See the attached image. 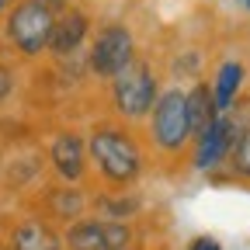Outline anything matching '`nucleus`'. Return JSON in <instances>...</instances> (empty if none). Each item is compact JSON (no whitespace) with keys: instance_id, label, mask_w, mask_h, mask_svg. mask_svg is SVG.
<instances>
[{"instance_id":"obj_12","label":"nucleus","mask_w":250,"mask_h":250,"mask_svg":"<svg viewBox=\"0 0 250 250\" xmlns=\"http://www.w3.org/2000/svg\"><path fill=\"white\" fill-rule=\"evenodd\" d=\"M49 212L70 226V223H77V219H83L87 195L80 191L77 184H62V188H56V191H49Z\"/></svg>"},{"instance_id":"obj_13","label":"nucleus","mask_w":250,"mask_h":250,"mask_svg":"<svg viewBox=\"0 0 250 250\" xmlns=\"http://www.w3.org/2000/svg\"><path fill=\"white\" fill-rule=\"evenodd\" d=\"M94 205H98L101 219H111V223H125V219H132L143 208V202L136 195H129L125 188H115V195H98Z\"/></svg>"},{"instance_id":"obj_11","label":"nucleus","mask_w":250,"mask_h":250,"mask_svg":"<svg viewBox=\"0 0 250 250\" xmlns=\"http://www.w3.org/2000/svg\"><path fill=\"white\" fill-rule=\"evenodd\" d=\"M188 118H191V139L195 136H202L208 125L219 118V111H215V101H212V87L208 83H195L191 90H188Z\"/></svg>"},{"instance_id":"obj_18","label":"nucleus","mask_w":250,"mask_h":250,"mask_svg":"<svg viewBox=\"0 0 250 250\" xmlns=\"http://www.w3.org/2000/svg\"><path fill=\"white\" fill-rule=\"evenodd\" d=\"M14 4H18V0H0V14H7V11H11Z\"/></svg>"},{"instance_id":"obj_6","label":"nucleus","mask_w":250,"mask_h":250,"mask_svg":"<svg viewBox=\"0 0 250 250\" xmlns=\"http://www.w3.org/2000/svg\"><path fill=\"white\" fill-rule=\"evenodd\" d=\"M66 250H125L132 247L129 223H111V219H77L62 233Z\"/></svg>"},{"instance_id":"obj_9","label":"nucleus","mask_w":250,"mask_h":250,"mask_svg":"<svg viewBox=\"0 0 250 250\" xmlns=\"http://www.w3.org/2000/svg\"><path fill=\"white\" fill-rule=\"evenodd\" d=\"M11 250H66L62 233L45 219H24L11 229Z\"/></svg>"},{"instance_id":"obj_14","label":"nucleus","mask_w":250,"mask_h":250,"mask_svg":"<svg viewBox=\"0 0 250 250\" xmlns=\"http://www.w3.org/2000/svg\"><path fill=\"white\" fill-rule=\"evenodd\" d=\"M229 167H233L236 177L250 181V125L236 136V143H233V149H229Z\"/></svg>"},{"instance_id":"obj_3","label":"nucleus","mask_w":250,"mask_h":250,"mask_svg":"<svg viewBox=\"0 0 250 250\" xmlns=\"http://www.w3.org/2000/svg\"><path fill=\"white\" fill-rule=\"evenodd\" d=\"M52 24H56V14L52 11H45L42 4H35V0H18V4L7 11L4 39H7V45L18 56L35 59V56L49 52Z\"/></svg>"},{"instance_id":"obj_16","label":"nucleus","mask_w":250,"mask_h":250,"mask_svg":"<svg viewBox=\"0 0 250 250\" xmlns=\"http://www.w3.org/2000/svg\"><path fill=\"white\" fill-rule=\"evenodd\" d=\"M188 250H223V243H219L215 236H195L191 243H188Z\"/></svg>"},{"instance_id":"obj_15","label":"nucleus","mask_w":250,"mask_h":250,"mask_svg":"<svg viewBox=\"0 0 250 250\" xmlns=\"http://www.w3.org/2000/svg\"><path fill=\"white\" fill-rule=\"evenodd\" d=\"M11 94H14V70L0 59V101H7Z\"/></svg>"},{"instance_id":"obj_21","label":"nucleus","mask_w":250,"mask_h":250,"mask_svg":"<svg viewBox=\"0 0 250 250\" xmlns=\"http://www.w3.org/2000/svg\"><path fill=\"white\" fill-rule=\"evenodd\" d=\"M125 250H136V247H125Z\"/></svg>"},{"instance_id":"obj_19","label":"nucleus","mask_w":250,"mask_h":250,"mask_svg":"<svg viewBox=\"0 0 250 250\" xmlns=\"http://www.w3.org/2000/svg\"><path fill=\"white\" fill-rule=\"evenodd\" d=\"M4 49H7V42H4V35H0V56H4Z\"/></svg>"},{"instance_id":"obj_20","label":"nucleus","mask_w":250,"mask_h":250,"mask_svg":"<svg viewBox=\"0 0 250 250\" xmlns=\"http://www.w3.org/2000/svg\"><path fill=\"white\" fill-rule=\"evenodd\" d=\"M240 4H243V7H250V0H240Z\"/></svg>"},{"instance_id":"obj_2","label":"nucleus","mask_w":250,"mask_h":250,"mask_svg":"<svg viewBox=\"0 0 250 250\" xmlns=\"http://www.w3.org/2000/svg\"><path fill=\"white\" fill-rule=\"evenodd\" d=\"M111 83V108L129 118V122H139V118H149L156 98H160V83H156V73L146 59H132L118 77L108 80Z\"/></svg>"},{"instance_id":"obj_10","label":"nucleus","mask_w":250,"mask_h":250,"mask_svg":"<svg viewBox=\"0 0 250 250\" xmlns=\"http://www.w3.org/2000/svg\"><path fill=\"white\" fill-rule=\"evenodd\" d=\"M243 77H247V66L240 59H226V62H219V70H215V80L208 83L212 87V101H215V111L219 115H226L236 98H240V87H243Z\"/></svg>"},{"instance_id":"obj_17","label":"nucleus","mask_w":250,"mask_h":250,"mask_svg":"<svg viewBox=\"0 0 250 250\" xmlns=\"http://www.w3.org/2000/svg\"><path fill=\"white\" fill-rule=\"evenodd\" d=\"M35 4H42V7H45V11H52V14H62L66 7H73L70 0H35Z\"/></svg>"},{"instance_id":"obj_1","label":"nucleus","mask_w":250,"mask_h":250,"mask_svg":"<svg viewBox=\"0 0 250 250\" xmlns=\"http://www.w3.org/2000/svg\"><path fill=\"white\" fill-rule=\"evenodd\" d=\"M87 156L111 188H129L143 174V149L132 132L115 122H98L87 136Z\"/></svg>"},{"instance_id":"obj_4","label":"nucleus","mask_w":250,"mask_h":250,"mask_svg":"<svg viewBox=\"0 0 250 250\" xmlns=\"http://www.w3.org/2000/svg\"><path fill=\"white\" fill-rule=\"evenodd\" d=\"M149 139L160 153H181L191 143V118H188V90L167 87L160 90L149 111Z\"/></svg>"},{"instance_id":"obj_8","label":"nucleus","mask_w":250,"mask_h":250,"mask_svg":"<svg viewBox=\"0 0 250 250\" xmlns=\"http://www.w3.org/2000/svg\"><path fill=\"white\" fill-rule=\"evenodd\" d=\"M90 35V14L83 7H66L62 14H56V24H52V39H49V52L56 59H70L83 49Z\"/></svg>"},{"instance_id":"obj_5","label":"nucleus","mask_w":250,"mask_h":250,"mask_svg":"<svg viewBox=\"0 0 250 250\" xmlns=\"http://www.w3.org/2000/svg\"><path fill=\"white\" fill-rule=\"evenodd\" d=\"M132 59H136V35L125 24L111 21L94 35L90 52H87V70L98 80H111L129 66Z\"/></svg>"},{"instance_id":"obj_7","label":"nucleus","mask_w":250,"mask_h":250,"mask_svg":"<svg viewBox=\"0 0 250 250\" xmlns=\"http://www.w3.org/2000/svg\"><path fill=\"white\" fill-rule=\"evenodd\" d=\"M49 164L52 170L66 181V184H80L83 174H87V164H90V156H87V139L80 132H59L52 143H49Z\"/></svg>"}]
</instances>
